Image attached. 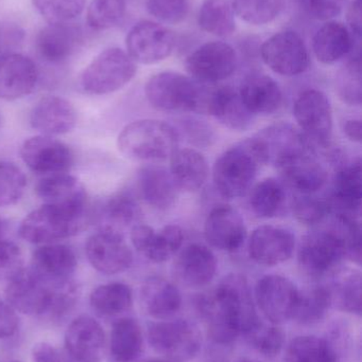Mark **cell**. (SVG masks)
Instances as JSON below:
<instances>
[{
  "instance_id": "1",
  "label": "cell",
  "mask_w": 362,
  "mask_h": 362,
  "mask_svg": "<svg viewBox=\"0 0 362 362\" xmlns=\"http://www.w3.org/2000/svg\"><path fill=\"white\" fill-rule=\"evenodd\" d=\"M197 306L210 339L221 346L233 344L261 322L250 285L242 274L225 276L199 298Z\"/></svg>"
},
{
  "instance_id": "2",
  "label": "cell",
  "mask_w": 362,
  "mask_h": 362,
  "mask_svg": "<svg viewBox=\"0 0 362 362\" xmlns=\"http://www.w3.org/2000/svg\"><path fill=\"white\" fill-rule=\"evenodd\" d=\"M79 288L74 281L51 282L38 276L31 268L9 281L6 303L23 315L44 317L50 320L64 318L76 305Z\"/></svg>"
},
{
  "instance_id": "3",
  "label": "cell",
  "mask_w": 362,
  "mask_h": 362,
  "mask_svg": "<svg viewBox=\"0 0 362 362\" xmlns=\"http://www.w3.org/2000/svg\"><path fill=\"white\" fill-rule=\"evenodd\" d=\"M179 142L180 136L174 125L154 119L134 121L118 136V148L125 156L151 163L170 159Z\"/></svg>"
},
{
  "instance_id": "4",
  "label": "cell",
  "mask_w": 362,
  "mask_h": 362,
  "mask_svg": "<svg viewBox=\"0 0 362 362\" xmlns=\"http://www.w3.org/2000/svg\"><path fill=\"white\" fill-rule=\"evenodd\" d=\"M263 165L252 138H248L225 151L215 161V189L225 199L242 197L254 185Z\"/></svg>"
},
{
  "instance_id": "5",
  "label": "cell",
  "mask_w": 362,
  "mask_h": 362,
  "mask_svg": "<svg viewBox=\"0 0 362 362\" xmlns=\"http://www.w3.org/2000/svg\"><path fill=\"white\" fill-rule=\"evenodd\" d=\"M206 93L201 83L174 71L154 74L145 86L149 103L161 112H203Z\"/></svg>"
},
{
  "instance_id": "6",
  "label": "cell",
  "mask_w": 362,
  "mask_h": 362,
  "mask_svg": "<svg viewBox=\"0 0 362 362\" xmlns=\"http://www.w3.org/2000/svg\"><path fill=\"white\" fill-rule=\"evenodd\" d=\"M136 71V63L127 52L119 48L106 49L85 68L81 87L89 95H108L129 84Z\"/></svg>"
},
{
  "instance_id": "7",
  "label": "cell",
  "mask_w": 362,
  "mask_h": 362,
  "mask_svg": "<svg viewBox=\"0 0 362 362\" xmlns=\"http://www.w3.org/2000/svg\"><path fill=\"white\" fill-rule=\"evenodd\" d=\"M85 225L86 215L74 214L57 206L43 204L23 219L19 235L31 244H53L77 235Z\"/></svg>"
},
{
  "instance_id": "8",
  "label": "cell",
  "mask_w": 362,
  "mask_h": 362,
  "mask_svg": "<svg viewBox=\"0 0 362 362\" xmlns=\"http://www.w3.org/2000/svg\"><path fill=\"white\" fill-rule=\"evenodd\" d=\"M148 340L153 350L164 358L179 362L195 358L202 346V336L197 325L184 319L151 323Z\"/></svg>"
},
{
  "instance_id": "9",
  "label": "cell",
  "mask_w": 362,
  "mask_h": 362,
  "mask_svg": "<svg viewBox=\"0 0 362 362\" xmlns=\"http://www.w3.org/2000/svg\"><path fill=\"white\" fill-rule=\"evenodd\" d=\"M293 116L315 148L327 150L333 138V108L329 97L318 89H307L295 100Z\"/></svg>"
},
{
  "instance_id": "10",
  "label": "cell",
  "mask_w": 362,
  "mask_h": 362,
  "mask_svg": "<svg viewBox=\"0 0 362 362\" xmlns=\"http://www.w3.org/2000/svg\"><path fill=\"white\" fill-rule=\"evenodd\" d=\"M252 140L264 165H274L278 170L302 155L317 151L300 129L287 122L265 127Z\"/></svg>"
},
{
  "instance_id": "11",
  "label": "cell",
  "mask_w": 362,
  "mask_h": 362,
  "mask_svg": "<svg viewBox=\"0 0 362 362\" xmlns=\"http://www.w3.org/2000/svg\"><path fill=\"white\" fill-rule=\"evenodd\" d=\"M299 293L300 289L286 276L267 274L256 283L254 301L270 323L280 325L293 320Z\"/></svg>"
},
{
  "instance_id": "12",
  "label": "cell",
  "mask_w": 362,
  "mask_h": 362,
  "mask_svg": "<svg viewBox=\"0 0 362 362\" xmlns=\"http://www.w3.org/2000/svg\"><path fill=\"white\" fill-rule=\"evenodd\" d=\"M237 54L231 45L210 42L202 45L187 57L185 67L193 80L215 84L229 78L237 68Z\"/></svg>"
},
{
  "instance_id": "13",
  "label": "cell",
  "mask_w": 362,
  "mask_h": 362,
  "mask_svg": "<svg viewBox=\"0 0 362 362\" xmlns=\"http://www.w3.org/2000/svg\"><path fill=\"white\" fill-rule=\"evenodd\" d=\"M264 63L276 74L295 76L310 67V53L305 42L293 31H283L268 38L261 48Z\"/></svg>"
},
{
  "instance_id": "14",
  "label": "cell",
  "mask_w": 362,
  "mask_h": 362,
  "mask_svg": "<svg viewBox=\"0 0 362 362\" xmlns=\"http://www.w3.org/2000/svg\"><path fill=\"white\" fill-rule=\"evenodd\" d=\"M21 156L33 173L44 177L67 173L74 163L72 148L50 136H34L26 140Z\"/></svg>"
},
{
  "instance_id": "15",
  "label": "cell",
  "mask_w": 362,
  "mask_h": 362,
  "mask_svg": "<svg viewBox=\"0 0 362 362\" xmlns=\"http://www.w3.org/2000/svg\"><path fill=\"white\" fill-rule=\"evenodd\" d=\"M128 54L135 63L151 65L167 59L176 46V37L167 27L154 21L136 23L127 40Z\"/></svg>"
},
{
  "instance_id": "16",
  "label": "cell",
  "mask_w": 362,
  "mask_h": 362,
  "mask_svg": "<svg viewBox=\"0 0 362 362\" xmlns=\"http://www.w3.org/2000/svg\"><path fill=\"white\" fill-rule=\"evenodd\" d=\"M361 160H346L336 167L331 189L325 200L329 214H346L359 217L361 210Z\"/></svg>"
},
{
  "instance_id": "17",
  "label": "cell",
  "mask_w": 362,
  "mask_h": 362,
  "mask_svg": "<svg viewBox=\"0 0 362 362\" xmlns=\"http://www.w3.org/2000/svg\"><path fill=\"white\" fill-rule=\"evenodd\" d=\"M295 245V236L290 230L273 225L259 226L249 238V257L259 265H281L291 259Z\"/></svg>"
},
{
  "instance_id": "18",
  "label": "cell",
  "mask_w": 362,
  "mask_h": 362,
  "mask_svg": "<svg viewBox=\"0 0 362 362\" xmlns=\"http://www.w3.org/2000/svg\"><path fill=\"white\" fill-rule=\"evenodd\" d=\"M85 253L91 265L108 276L127 272L133 263V253L125 238L110 232L99 231L91 236Z\"/></svg>"
},
{
  "instance_id": "19",
  "label": "cell",
  "mask_w": 362,
  "mask_h": 362,
  "mask_svg": "<svg viewBox=\"0 0 362 362\" xmlns=\"http://www.w3.org/2000/svg\"><path fill=\"white\" fill-rule=\"evenodd\" d=\"M134 248L155 264L166 263L182 248L184 232L178 225H167L155 231L152 227L137 223L130 231Z\"/></svg>"
},
{
  "instance_id": "20",
  "label": "cell",
  "mask_w": 362,
  "mask_h": 362,
  "mask_svg": "<svg viewBox=\"0 0 362 362\" xmlns=\"http://www.w3.org/2000/svg\"><path fill=\"white\" fill-rule=\"evenodd\" d=\"M64 342L72 362H100L106 350V334L97 320L83 315L68 325Z\"/></svg>"
},
{
  "instance_id": "21",
  "label": "cell",
  "mask_w": 362,
  "mask_h": 362,
  "mask_svg": "<svg viewBox=\"0 0 362 362\" xmlns=\"http://www.w3.org/2000/svg\"><path fill=\"white\" fill-rule=\"evenodd\" d=\"M206 242L225 252H236L247 238V228L242 214L233 206L222 204L210 211L204 223Z\"/></svg>"
},
{
  "instance_id": "22",
  "label": "cell",
  "mask_w": 362,
  "mask_h": 362,
  "mask_svg": "<svg viewBox=\"0 0 362 362\" xmlns=\"http://www.w3.org/2000/svg\"><path fill=\"white\" fill-rule=\"evenodd\" d=\"M216 272V257L208 247L199 243L182 249L172 265L174 279L188 288L206 286L214 280Z\"/></svg>"
},
{
  "instance_id": "23",
  "label": "cell",
  "mask_w": 362,
  "mask_h": 362,
  "mask_svg": "<svg viewBox=\"0 0 362 362\" xmlns=\"http://www.w3.org/2000/svg\"><path fill=\"white\" fill-rule=\"evenodd\" d=\"M36 195L48 206L87 215V194L78 178L67 173L46 176L35 187Z\"/></svg>"
},
{
  "instance_id": "24",
  "label": "cell",
  "mask_w": 362,
  "mask_h": 362,
  "mask_svg": "<svg viewBox=\"0 0 362 362\" xmlns=\"http://www.w3.org/2000/svg\"><path fill=\"white\" fill-rule=\"evenodd\" d=\"M203 112H208L227 129L237 132L248 129L255 118L244 106L239 91L230 86L208 89Z\"/></svg>"
},
{
  "instance_id": "25",
  "label": "cell",
  "mask_w": 362,
  "mask_h": 362,
  "mask_svg": "<svg viewBox=\"0 0 362 362\" xmlns=\"http://www.w3.org/2000/svg\"><path fill=\"white\" fill-rule=\"evenodd\" d=\"M38 81V67L29 57L17 52L0 57V99H21L34 90Z\"/></svg>"
},
{
  "instance_id": "26",
  "label": "cell",
  "mask_w": 362,
  "mask_h": 362,
  "mask_svg": "<svg viewBox=\"0 0 362 362\" xmlns=\"http://www.w3.org/2000/svg\"><path fill=\"white\" fill-rule=\"evenodd\" d=\"M30 124L40 135L69 133L77 124V112L68 100L57 95L43 98L30 112Z\"/></svg>"
},
{
  "instance_id": "27",
  "label": "cell",
  "mask_w": 362,
  "mask_h": 362,
  "mask_svg": "<svg viewBox=\"0 0 362 362\" xmlns=\"http://www.w3.org/2000/svg\"><path fill=\"white\" fill-rule=\"evenodd\" d=\"M82 42V31L72 23H49L38 33L36 49L45 61L61 64L76 53Z\"/></svg>"
},
{
  "instance_id": "28",
  "label": "cell",
  "mask_w": 362,
  "mask_h": 362,
  "mask_svg": "<svg viewBox=\"0 0 362 362\" xmlns=\"http://www.w3.org/2000/svg\"><path fill=\"white\" fill-rule=\"evenodd\" d=\"M137 187L144 202L159 211L174 206L180 194L169 170L154 163L140 168Z\"/></svg>"
},
{
  "instance_id": "29",
  "label": "cell",
  "mask_w": 362,
  "mask_h": 362,
  "mask_svg": "<svg viewBox=\"0 0 362 362\" xmlns=\"http://www.w3.org/2000/svg\"><path fill=\"white\" fill-rule=\"evenodd\" d=\"M278 171L283 182L297 194H317L329 181V172L319 160L317 151L293 159Z\"/></svg>"
},
{
  "instance_id": "30",
  "label": "cell",
  "mask_w": 362,
  "mask_h": 362,
  "mask_svg": "<svg viewBox=\"0 0 362 362\" xmlns=\"http://www.w3.org/2000/svg\"><path fill=\"white\" fill-rule=\"evenodd\" d=\"M78 261L76 253L67 245L46 244L38 247L31 259V269L51 282L72 280Z\"/></svg>"
},
{
  "instance_id": "31",
  "label": "cell",
  "mask_w": 362,
  "mask_h": 362,
  "mask_svg": "<svg viewBox=\"0 0 362 362\" xmlns=\"http://www.w3.org/2000/svg\"><path fill=\"white\" fill-rule=\"evenodd\" d=\"M178 287L161 276L147 279L140 287V303L145 313L157 320H167L182 308Z\"/></svg>"
},
{
  "instance_id": "32",
  "label": "cell",
  "mask_w": 362,
  "mask_h": 362,
  "mask_svg": "<svg viewBox=\"0 0 362 362\" xmlns=\"http://www.w3.org/2000/svg\"><path fill=\"white\" fill-rule=\"evenodd\" d=\"M238 91L247 110L254 116L274 114L280 110L284 99L280 85L266 74L247 76Z\"/></svg>"
},
{
  "instance_id": "33",
  "label": "cell",
  "mask_w": 362,
  "mask_h": 362,
  "mask_svg": "<svg viewBox=\"0 0 362 362\" xmlns=\"http://www.w3.org/2000/svg\"><path fill=\"white\" fill-rule=\"evenodd\" d=\"M354 40L344 23L329 21L315 34L312 50L319 62L331 65L352 52Z\"/></svg>"
},
{
  "instance_id": "34",
  "label": "cell",
  "mask_w": 362,
  "mask_h": 362,
  "mask_svg": "<svg viewBox=\"0 0 362 362\" xmlns=\"http://www.w3.org/2000/svg\"><path fill=\"white\" fill-rule=\"evenodd\" d=\"M142 210L135 198L121 193L104 202L98 214L99 231L110 232L125 238V232L140 223Z\"/></svg>"
},
{
  "instance_id": "35",
  "label": "cell",
  "mask_w": 362,
  "mask_h": 362,
  "mask_svg": "<svg viewBox=\"0 0 362 362\" xmlns=\"http://www.w3.org/2000/svg\"><path fill=\"white\" fill-rule=\"evenodd\" d=\"M169 160L170 174L180 191L196 192L205 185L210 168L199 151L178 148Z\"/></svg>"
},
{
  "instance_id": "36",
  "label": "cell",
  "mask_w": 362,
  "mask_h": 362,
  "mask_svg": "<svg viewBox=\"0 0 362 362\" xmlns=\"http://www.w3.org/2000/svg\"><path fill=\"white\" fill-rule=\"evenodd\" d=\"M329 297L332 308L349 314L361 315V272L355 268H337L329 274Z\"/></svg>"
},
{
  "instance_id": "37",
  "label": "cell",
  "mask_w": 362,
  "mask_h": 362,
  "mask_svg": "<svg viewBox=\"0 0 362 362\" xmlns=\"http://www.w3.org/2000/svg\"><path fill=\"white\" fill-rule=\"evenodd\" d=\"M251 210L259 218H274L286 210L288 196L283 181L276 178H265L251 187Z\"/></svg>"
},
{
  "instance_id": "38",
  "label": "cell",
  "mask_w": 362,
  "mask_h": 362,
  "mask_svg": "<svg viewBox=\"0 0 362 362\" xmlns=\"http://www.w3.org/2000/svg\"><path fill=\"white\" fill-rule=\"evenodd\" d=\"M111 354L117 362H134L142 355L144 335L140 323L133 318H120L111 332Z\"/></svg>"
},
{
  "instance_id": "39",
  "label": "cell",
  "mask_w": 362,
  "mask_h": 362,
  "mask_svg": "<svg viewBox=\"0 0 362 362\" xmlns=\"http://www.w3.org/2000/svg\"><path fill=\"white\" fill-rule=\"evenodd\" d=\"M89 303L94 312L100 317H118L129 312L132 308L133 293L131 287L125 283H108L91 291Z\"/></svg>"
},
{
  "instance_id": "40",
  "label": "cell",
  "mask_w": 362,
  "mask_h": 362,
  "mask_svg": "<svg viewBox=\"0 0 362 362\" xmlns=\"http://www.w3.org/2000/svg\"><path fill=\"white\" fill-rule=\"evenodd\" d=\"M339 353L332 340L300 336L287 346L284 362H338Z\"/></svg>"
},
{
  "instance_id": "41",
  "label": "cell",
  "mask_w": 362,
  "mask_h": 362,
  "mask_svg": "<svg viewBox=\"0 0 362 362\" xmlns=\"http://www.w3.org/2000/svg\"><path fill=\"white\" fill-rule=\"evenodd\" d=\"M199 25L204 31L227 37L235 31V13L230 0H204L200 8Z\"/></svg>"
},
{
  "instance_id": "42",
  "label": "cell",
  "mask_w": 362,
  "mask_h": 362,
  "mask_svg": "<svg viewBox=\"0 0 362 362\" xmlns=\"http://www.w3.org/2000/svg\"><path fill=\"white\" fill-rule=\"evenodd\" d=\"M331 308V297L327 285H317L312 288L300 291L293 320L300 325H316L327 317Z\"/></svg>"
},
{
  "instance_id": "43",
  "label": "cell",
  "mask_w": 362,
  "mask_h": 362,
  "mask_svg": "<svg viewBox=\"0 0 362 362\" xmlns=\"http://www.w3.org/2000/svg\"><path fill=\"white\" fill-rule=\"evenodd\" d=\"M286 0H232L234 13L250 25L271 23L282 12Z\"/></svg>"
},
{
  "instance_id": "44",
  "label": "cell",
  "mask_w": 362,
  "mask_h": 362,
  "mask_svg": "<svg viewBox=\"0 0 362 362\" xmlns=\"http://www.w3.org/2000/svg\"><path fill=\"white\" fill-rule=\"evenodd\" d=\"M336 90L340 100L350 106H361L362 100L361 57H351L338 71Z\"/></svg>"
},
{
  "instance_id": "45",
  "label": "cell",
  "mask_w": 362,
  "mask_h": 362,
  "mask_svg": "<svg viewBox=\"0 0 362 362\" xmlns=\"http://www.w3.org/2000/svg\"><path fill=\"white\" fill-rule=\"evenodd\" d=\"M125 0H91L87 8V23L96 31L118 25L125 15Z\"/></svg>"
},
{
  "instance_id": "46",
  "label": "cell",
  "mask_w": 362,
  "mask_h": 362,
  "mask_svg": "<svg viewBox=\"0 0 362 362\" xmlns=\"http://www.w3.org/2000/svg\"><path fill=\"white\" fill-rule=\"evenodd\" d=\"M290 206L297 221L310 227H317L324 223L329 215L327 200L317 197L316 194L295 193Z\"/></svg>"
},
{
  "instance_id": "47",
  "label": "cell",
  "mask_w": 362,
  "mask_h": 362,
  "mask_svg": "<svg viewBox=\"0 0 362 362\" xmlns=\"http://www.w3.org/2000/svg\"><path fill=\"white\" fill-rule=\"evenodd\" d=\"M244 336L253 349L268 358L278 356L284 348V332L278 325L272 323L268 325L261 321Z\"/></svg>"
},
{
  "instance_id": "48",
  "label": "cell",
  "mask_w": 362,
  "mask_h": 362,
  "mask_svg": "<svg viewBox=\"0 0 362 362\" xmlns=\"http://www.w3.org/2000/svg\"><path fill=\"white\" fill-rule=\"evenodd\" d=\"M27 187V178L15 163L0 161V208L17 204Z\"/></svg>"
},
{
  "instance_id": "49",
  "label": "cell",
  "mask_w": 362,
  "mask_h": 362,
  "mask_svg": "<svg viewBox=\"0 0 362 362\" xmlns=\"http://www.w3.org/2000/svg\"><path fill=\"white\" fill-rule=\"evenodd\" d=\"M49 23H72L83 12L86 0H32Z\"/></svg>"
},
{
  "instance_id": "50",
  "label": "cell",
  "mask_w": 362,
  "mask_h": 362,
  "mask_svg": "<svg viewBox=\"0 0 362 362\" xmlns=\"http://www.w3.org/2000/svg\"><path fill=\"white\" fill-rule=\"evenodd\" d=\"M179 136L196 148H208L216 141L217 136L212 125L195 117H185L178 121Z\"/></svg>"
},
{
  "instance_id": "51",
  "label": "cell",
  "mask_w": 362,
  "mask_h": 362,
  "mask_svg": "<svg viewBox=\"0 0 362 362\" xmlns=\"http://www.w3.org/2000/svg\"><path fill=\"white\" fill-rule=\"evenodd\" d=\"M147 10L159 21L166 23H179L186 18L189 0H147Z\"/></svg>"
},
{
  "instance_id": "52",
  "label": "cell",
  "mask_w": 362,
  "mask_h": 362,
  "mask_svg": "<svg viewBox=\"0 0 362 362\" xmlns=\"http://www.w3.org/2000/svg\"><path fill=\"white\" fill-rule=\"evenodd\" d=\"M23 269L21 248L11 240L0 238V281L12 280Z\"/></svg>"
},
{
  "instance_id": "53",
  "label": "cell",
  "mask_w": 362,
  "mask_h": 362,
  "mask_svg": "<svg viewBox=\"0 0 362 362\" xmlns=\"http://www.w3.org/2000/svg\"><path fill=\"white\" fill-rule=\"evenodd\" d=\"M302 10L317 21H329L341 14L346 0H299Z\"/></svg>"
},
{
  "instance_id": "54",
  "label": "cell",
  "mask_w": 362,
  "mask_h": 362,
  "mask_svg": "<svg viewBox=\"0 0 362 362\" xmlns=\"http://www.w3.org/2000/svg\"><path fill=\"white\" fill-rule=\"evenodd\" d=\"M25 40V31L13 21H0V57L15 53Z\"/></svg>"
},
{
  "instance_id": "55",
  "label": "cell",
  "mask_w": 362,
  "mask_h": 362,
  "mask_svg": "<svg viewBox=\"0 0 362 362\" xmlns=\"http://www.w3.org/2000/svg\"><path fill=\"white\" fill-rule=\"evenodd\" d=\"M18 317L8 303L0 301V340L12 337L18 329Z\"/></svg>"
},
{
  "instance_id": "56",
  "label": "cell",
  "mask_w": 362,
  "mask_h": 362,
  "mask_svg": "<svg viewBox=\"0 0 362 362\" xmlns=\"http://www.w3.org/2000/svg\"><path fill=\"white\" fill-rule=\"evenodd\" d=\"M33 362H69L60 350L47 342L35 344L32 350Z\"/></svg>"
},
{
  "instance_id": "57",
  "label": "cell",
  "mask_w": 362,
  "mask_h": 362,
  "mask_svg": "<svg viewBox=\"0 0 362 362\" xmlns=\"http://www.w3.org/2000/svg\"><path fill=\"white\" fill-rule=\"evenodd\" d=\"M349 30L355 38L361 36V0H354L351 4L346 14Z\"/></svg>"
},
{
  "instance_id": "58",
  "label": "cell",
  "mask_w": 362,
  "mask_h": 362,
  "mask_svg": "<svg viewBox=\"0 0 362 362\" xmlns=\"http://www.w3.org/2000/svg\"><path fill=\"white\" fill-rule=\"evenodd\" d=\"M342 131L344 135L355 144H361L362 139V125L361 119H349L344 122Z\"/></svg>"
},
{
  "instance_id": "59",
  "label": "cell",
  "mask_w": 362,
  "mask_h": 362,
  "mask_svg": "<svg viewBox=\"0 0 362 362\" xmlns=\"http://www.w3.org/2000/svg\"><path fill=\"white\" fill-rule=\"evenodd\" d=\"M146 362H179V361H170V359L163 358V359H151V361H148Z\"/></svg>"
},
{
  "instance_id": "60",
  "label": "cell",
  "mask_w": 362,
  "mask_h": 362,
  "mask_svg": "<svg viewBox=\"0 0 362 362\" xmlns=\"http://www.w3.org/2000/svg\"><path fill=\"white\" fill-rule=\"evenodd\" d=\"M4 221L0 219V238H2V232H4Z\"/></svg>"
},
{
  "instance_id": "61",
  "label": "cell",
  "mask_w": 362,
  "mask_h": 362,
  "mask_svg": "<svg viewBox=\"0 0 362 362\" xmlns=\"http://www.w3.org/2000/svg\"><path fill=\"white\" fill-rule=\"evenodd\" d=\"M237 362H261V361H254V359L242 358V359H240V361H238Z\"/></svg>"
},
{
  "instance_id": "62",
  "label": "cell",
  "mask_w": 362,
  "mask_h": 362,
  "mask_svg": "<svg viewBox=\"0 0 362 362\" xmlns=\"http://www.w3.org/2000/svg\"><path fill=\"white\" fill-rule=\"evenodd\" d=\"M0 362H19V361H0Z\"/></svg>"
}]
</instances>
